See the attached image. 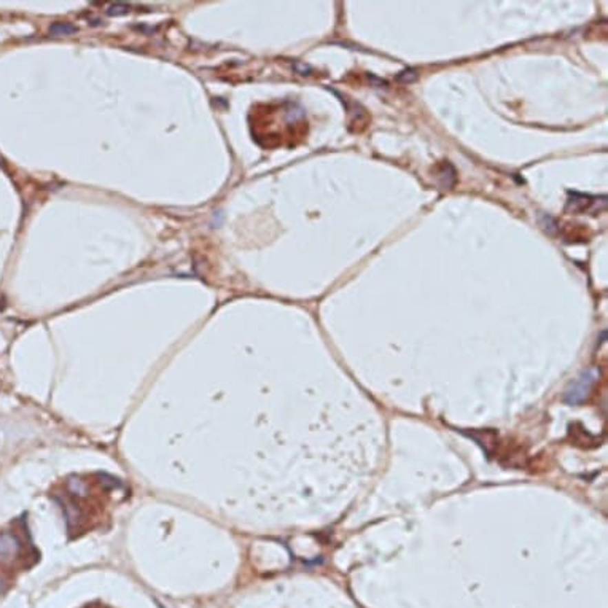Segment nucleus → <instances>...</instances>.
Instances as JSON below:
<instances>
[{"instance_id": "nucleus-1", "label": "nucleus", "mask_w": 608, "mask_h": 608, "mask_svg": "<svg viewBox=\"0 0 608 608\" xmlns=\"http://www.w3.org/2000/svg\"><path fill=\"white\" fill-rule=\"evenodd\" d=\"M597 379H599V370H597V368H589V370L583 371L569 387H567L562 400H564V403H567V405L572 406L581 405V403L587 398V395L591 393Z\"/></svg>"}, {"instance_id": "nucleus-2", "label": "nucleus", "mask_w": 608, "mask_h": 608, "mask_svg": "<svg viewBox=\"0 0 608 608\" xmlns=\"http://www.w3.org/2000/svg\"><path fill=\"white\" fill-rule=\"evenodd\" d=\"M21 553V541L14 534H0V564H10Z\"/></svg>"}, {"instance_id": "nucleus-3", "label": "nucleus", "mask_w": 608, "mask_h": 608, "mask_svg": "<svg viewBox=\"0 0 608 608\" xmlns=\"http://www.w3.org/2000/svg\"><path fill=\"white\" fill-rule=\"evenodd\" d=\"M50 32L53 34V35H69V34L76 32V28H75V25H72V24H67V23H65V24L64 23H56V24L51 25Z\"/></svg>"}, {"instance_id": "nucleus-4", "label": "nucleus", "mask_w": 608, "mask_h": 608, "mask_svg": "<svg viewBox=\"0 0 608 608\" xmlns=\"http://www.w3.org/2000/svg\"><path fill=\"white\" fill-rule=\"evenodd\" d=\"M127 5H121V3H116V5H112V7L107 10V13L110 14V17H114V14H121V13H126L127 12Z\"/></svg>"}, {"instance_id": "nucleus-5", "label": "nucleus", "mask_w": 608, "mask_h": 608, "mask_svg": "<svg viewBox=\"0 0 608 608\" xmlns=\"http://www.w3.org/2000/svg\"><path fill=\"white\" fill-rule=\"evenodd\" d=\"M2 592H3V581L0 580V594H2Z\"/></svg>"}]
</instances>
